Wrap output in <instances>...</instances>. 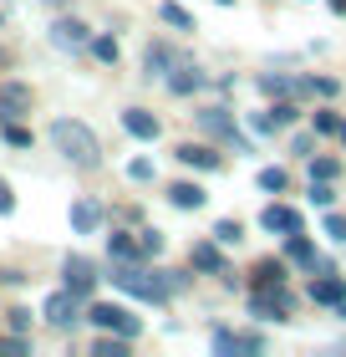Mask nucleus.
I'll return each instance as SVG.
<instances>
[{
  "instance_id": "nucleus-1",
  "label": "nucleus",
  "mask_w": 346,
  "mask_h": 357,
  "mask_svg": "<svg viewBox=\"0 0 346 357\" xmlns=\"http://www.w3.org/2000/svg\"><path fill=\"white\" fill-rule=\"evenodd\" d=\"M52 149L67 158V164H77V169H97L102 164V143H97V133L87 123H77V118H56L52 123Z\"/></svg>"
},
{
  "instance_id": "nucleus-2",
  "label": "nucleus",
  "mask_w": 346,
  "mask_h": 357,
  "mask_svg": "<svg viewBox=\"0 0 346 357\" xmlns=\"http://www.w3.org/2000/svg\"><path fill=\"white\" fill-rule=\"evenodd\" d=\"M112 286L127 291V296H138V301L168 306V286H163V275H158V271L148 275L143 261H112Z\"/></svg>"
},
{
  "instance_id": "nucleus-3",
  "label": "nucleus",
  "mask_w": 346,
  "mask_h": 357,
  "mask_svg": "<svg viewBox=\"0 0 346 357\" xmlns=\"http://www.w3.org/2000/svg\"><path fill=\"white\" fill-rule=\"evenodd\" d=\"M87 321H92L97 332H123V337H138L143 332V321L127 312V306H118V301H92Z\"/></svg>"
},
{
  "instance_id": "nucleus-4",
  "label": "nucleus",
  "mask_w": 346,
  "mask_h": 357,
  "mask_svg": "<svg viewBox=\"0 0 346 357\" xmlns=\"http://www.w3.org/2000/svg\"><path fill=\"white\" fill-rule=\"evenodd\" d=\"M199 118V128L204 133H214V138H224V143H235V153H250V138L235 128V118H229L224 107H204V112H194Z\"/></svg>"
},
{
  "instance_id": "nucleus-5",
  "label": "nucleus",
  "mask_w": 346,
  "mask_h": 357,
  "mask_svg": "<svg viewBox=\"0 0 346 357\" xmlns=\"http://www.w3.org/2000/svg\"><path fill=\"white\" fill-rule=\"evenodd\" d=\"M41 317L52 321V327H61V332H67V327H77V321H81V296H72V291L61 286L56 296H46V306H41Z\"/></svg>"
},
{
  "instance_id": "nucleus-6",
  "label": "nucleus",
  "mask_w": 346,
  "mask_h": 357,
  "mask_svg": "<svg viewBox=\"0 0 346 357\" xmlns=\"http://www.w3.org/2000/svg\"><path fill=\"white\" fill-rule=\"evenodd\" d=\"M61 275H67V291L81 296V301L97 291V266L87 261V255H67V261H61Z\"/></svg>"
},
{
  "instance_id": "nucleus-7",
  "label": "nucleus",
  "mask_w": 346,
  "mask_h": 357,
  "mask_svg": "<svg viewBox=\"0 0 346 357\" xmlns=\"http://www.w3.org/2000/svg\"><path fill=\"white\" fill-rule=\"evenodd\" d=\"M52 46H61V52H81V46H92V31L77 21V15H61V21L52 26Z\"/></svg>"
},
{
  "instance_id": "nucleus-8",
  "label": "nucleus",
  "mask_w": 346,
  "mask_h": 357,
  "mask_svg": "<svg viewBox=\"0 0 346 357\" xmlns=\"http://www.w3.org/2000/svg\"><path fill=\"white\" fill-rule=\"evenodd\" d=\"M31 112V87L26 82H0V123H15Z\"/></svg>"
},
{
  "instance_id": "nucleus-9",
  "label": "nucleus",
  "mask_w": 346,
  "mask_h": 357,
  "mask_svg": "<svg viewBox=\"0 0 346 357\" xmlns=\"http://www.w3.org/2000/svg\"><path fill=\"white\" fill-rule=\"evenodd\" d=\"M260 225H265L270 235L285 240V235L301 230V209H290V204H265V209H260Z\"/></svg>"
},
{
  "instance_id": "nucleus-10",
  "label": "nucleus",
  "mask_w": 346,
  "mask_h": 357,
  "mask_svg": "<svg viewBox=\"0 0 346 357\" xmlns=\"http://www.w3.org/2000/svg\"><path fill=\"white\" fill-rule=\"evenodd\" d=\"M178 61H184V56H178L168 41H153V46L143 52V72H148V77H168V72L178 67Z\"/></svg>"
},
{
  "instance_id": "nucleus-11",
  "label": "nucleus",
  "mask_w": 346,
  "mask_h": 357,
  "mask_svg": "<svg viewBox=\"0 0 346 357\" xmlns=\"http://www.w3.org/2000/svg\"><path fill=\"white\" fill-rule=\"evenodd\" d=\"M189 266L204 271V275H219L224 271V245H219V240H199V245L189 250Z\"/></svg>"
},
{
  "instance_id": "nucleus-12",
  "label": "nucleus",
  "mask_w": 346,
  "mask_h": 357,
  "mask_svg": "<svg viewBox=\"0 0 346 357\" xmlns=\"http://www.w3.org/2000/svg\"><path fill=\"white\" fill-rule=\"evenodd\" d=\"M173 158H178V164H189V169H209V174L224 164V158L214 153L209 143H178V149H173Z\"/></svg>"
},
{
  "instance_id": "nucleus-13",
  "label": "nucleus",
  "mask_w": 346,
  "mask_h": 357,
  "mask_svg": "<svg viewBox=\"0 0 346 357\" xmlns=\"http://www.w3.org/2000/svg\"><path fill=\"white\" fill-rule=\"evenodd\" d=\"M163 82H168V92H173V97H189V92H199V87L209 82V77H204L199 67H189V61H178V67H173L168 77H163Z\"/></svg>"
},
{
  "instance_id": "nucleus-14",
  "label": "nucleus",
  "mask_w": 346,
  "mask_h": 357,
  "mask_svg": "<svg viewBox=\"0 0 346 357\" xmlns=\"http://www.w3.org/2000/svg\"><path fill=\"white\" fill-rule=\"evenodd\" d=\"M123 128H127L133 138H143V143H153V138L163 133V123L153 118V112H143V107H127V112H123Z\"/></svg>"
},
{
  "instance_id": "nucleus-15",
  "label": "nucleus",
  "mask_w": 346,
  "mask_h": 357,
  "mask_svg": "<svg viewBox=\"0 0 346 357\" xmlns=\"http://www.w3.org/2000/svg\"><path fill=\"white\" fill-rule=\"evenodd\" d=\"M72 230L77 235H97V230H102V204H97V199H77L72 204Z\"/></svg>"
},
{
  "instance_id": "nucleus-16",
  "label": "nucleus",
  "mask_w": 346,
  "mask_h": 357,
  "mask_svg": "<svg viewBox=\"0 0 346 357\" xmlns=\"http://www.w3.org/2000/svg\"><path fill=\"white\" fill-rule=\"evenodd\" d=\"M285 261H295V266H306V271H321L326 261L316 255V245H310V240L295 230V235H285Z\"/></svg>"
},
{
  "instance_id": "nucleus-17",
  "label": "nucleus",
  "mask_w": 346,
  "mask_h": 357,
  "mask_svg": "<svg viewBox=\"0 0 346 357\" xmlns=\"http://www.w3.org/2000/svg\"><path fill=\"white\" fill-rule=\"evenodd\" d=\"M310 301L316 306H341L346 301V275H321V281H310Z\"/></svg>"
},
{
  "instance_id": "nucleus-18",
  "label": "nucleus",
  "mask_w": 346,
  "mask_h": 357,
  "mask_svg": "<svg viewBox=\"0 0 346 357\" xmlns=\"http://www.w3.org/2000/svg\"><path fill=\"white\" fill-rule=\"evenodd\" d=\"M107 255H112V261H148L143 245H138L133 235H123V230H112V235H107Z\"/></svg>"
},
{
  "instance_id": "nucleus-19",
  "label": "nucleus",
  "mask_w": 346,
  "mask_h": 357,
  "mask_svg": "<svg viewBox=\"0 0 346 357\" xmlns=\"http://www.w3.org/2000/svg\"><path fill=\"white\" fill-rule=\"evenodd\" d=\"M204 199H209V194H204L199 184H189V178L168 189V204H173V209H204Z\"/></svg>"
},
{
  "instance_id": "nucleus-20",
  "label": "nucleus",
  "mask_w": 346,
  "mask_h": 357,
  "mask_svg": "<svg viewBox=\"0 0 346 357\" xmlns=\"http://www.w3.org/2000/svg\"><path fill=\"white\" fill-rule=\"evenodd\" d=\"M158 21L173 26V31H194V15H189L184 6H173V0H163V6H158Z\"/></svg>"
},
{
  "instance_id": "nucleus-21",
  "label": "nucleus",
  "mask_w": 346,
  "mask_h": 357,
  "mask_svg": "<svg viewBox=\"0 0 346 357\" xmlns=\"http://www.w3.org/2000/svg\"><path fill=\"white\" fill-rule=\"evenodd\" d=\"M127 342H133V337H123V332H118V337H97L92 352H97V357H127Z\"/></svg>"
},
{
  "instance_id": "nucleus-22",
  "label": "nucleus",
  "mask_w": 346,
  "mask_h": 357,
  "mask_svg": "<svg viewBox=\"0 0 346 357\" xmlns=\"http://www.w3.org/2000/svg\"><path fill=\"white\" fill-rule=\"evenodd\" d=\"M260 189H265V194H285L290 189V174L285 169H260Z\"/></svg>"
},
{
  "instance_id": "nucleus-23",
  "label": "nucleus",
  "mask_w": 346,
  "mask_h": 357,
  "mask_svg": "<svg viewBox=\"0 0 346 357\" xmlns=\"http://www.w3.org/2000/svg\"><path fill=\"white\" fill-rule=\"evenodd\" d=\"M310 204H316V209H331V204H336L331 178H310Z\"/></svg>"
},
{
  "instance_id": "nucleus-24",
  "label": "nucleus",
  "mask_w": 346,
  "mask_h": 357,
  "mask_svg": "<svg viewBox=\"0 0 346 357\" xmlns=\"http://www.w3.org/2000/svg\"><path fill=\"white\" fill-rule=\"evenodd\" d=\"M214 240H219V245H239V240H244V225H239V220H219V225H214Z\"/></svg>"
},
{
  "instance_id": "nucleus-25",
  "label": "nucleus",
  "mask_w": 346,
  "mask_h": 357,
  "mask_svg": "<svg viewBox=\"0 0 346 357\" xmlns=\"http://www.w3.org/2000/svg\"><path fill=\"white\" fill-rule=\"evenodd\" d=\"M295 82H290V77H275V72H265V77H260V92H265V97H285Z\"/></svg>"
},
{
  "instance_id": "nucleus-26",
  "label": "nucleus",
  "mask_w": 346,
  "mask_h": 357,
  "mask_svg": "<svg viewBox=\"0 0 346 357\" xmlns=\"http://www.w3.org/2000/svg\"><path fill=\"white\" fill-rule=\"evenodd\" d=\"M310 128H316V133H341V118H336L331 107H321L316 118H310Z\"/></svg>"
},
{
  "instance_id": "nucleus-27",
  "label": "nucleus",
  "mask_w": 346,
  "mask_h": 357,
  "mask_svg": "<svg viewBox=\"0 0 346 357\" xmlns=\"http://www.w3.org/2000/svg\"><path fill=\"white\" fill-rule=\"evenodd\" d=\"M92 56L97 61H118V41L112 36H92Z\"/></svg>"
},
{
  "instance_id": "nucleus-28",
  "label": "nucleus",
  "mask_w": 346,
  "mask_h": 357,
  "mask_svg": "<svg viewBox=\"0 0 346 357\" xmlns=\"http://www.w3.org/2000/svg\"><path fill=\"white\" fill-rule=\"evenodd\" d=\"M336 174H341L336 158H310V178H331V184H336Z\"/></svg>"
},
{
  "instance_id": "nucleus-29",
  "label": "nucleus",
  "mask_w": 346,
  "mask_h": 357,
  "mask_svg": "<svg viewBox=\"0 0 346 357\" xmlns=\"http://www.w3.org/2000/svg\"><path fill=\"white\" fill-rule=\"evenodd\" d=\"M214 352H219V357H229V352H239V332H214Z\"/></svg>"
},
{
  "instance_id": "nucleus-30",
  "label": "nucleus",
  "mask_w": 346,
  "mask_h": 357,
  "mask_svg": "<svg viewBox=\"0 0 346 357\" xmlns=\"http://www.w3.org/2000/svg\"><path fill=\"white\" fill-rule=\"evenodd\" d=\"M138 245L143 255H163V230H138Z\"/></svg>"
},
{
  "instance_id": "nucleus-31",
  "label": "nucleus",
  "mask_w": 346,
  "mask_h": 357,
  "mask_svg": "<svg viewBox=\"0 0 346 357\" xmlns=\"http://www.w3.org/2000/svg\"><path fill=\"white\" fill-rule=\"evenodd\" d=\"M270 118H275L280 128H290L295 118H301V107H295V102H275V107H270Z\"/></svg>"
},
{
  "instance_id": "nucleus-32",
  "label": "nucleus",
  "mask_w": 346,
  "mask_h": 357,
  "mask_svg": "<svg viewBox=\"0 0 346 357\" xmlns=\"http://www.w3.org/2000/svg\"><path fill=\"white\" fill-rule=\"evenodd\" d=\"M326 235H331L336 245H346V215H326Z\"/></svg>"
},
{
  "instance_id": "nucleus-33",
  "label": "nucleus",
  "mask_w": 346,
  "mask_h": 357,
  "mask_svg": "<svg viewBox=\"0 0 346 357\" xmlns=\"http://www.w3.org/2000/svg\"><path fill=\"white\" fill-rule=\"evenodd\" d=\"M6 143H15V149H31V133L21 123H6Z\"/></svg>"
},
{
  "instance_id": "nucleus-34",
  "label": "nucleus",
  "mask_w": 346,
  "mask_h": 357,
  "mask_svg": "<svg viewBox=\"0 0 346 357\" xmlns=\"http://www.w3.org/2000/svg\"><path fill=\"white\" fill-rule=\"evenodd\" d=\"M127 178H138V184H148V178H153V164H148V158H133V164H127Z\"/></svg>"
},
{
  "instance_id": "nucleus-35",
  "label": "nucleus",
  "mask_w": 346,
  "mask_h": 357,
  "mask_svg": "<svg viewBox=\"0 0 346 357\" xmlns=\"http://www.w3.org/2000/svg\"><path fill=\"white\" fill-rule=\"evenodd\" d=\"M0 352H10V357H21V352H31V342H26V337H21V332H15V337H6V342H0Z\"/></svg>"
},
{
  "instance_id": "nucleus-36",
  "label": "nucleus",
  "mask_w": 346,
  "mask_h": 357,
  "mask_svg": "<svg viewBox=\"0 0 346 357\" xmlns=\"http://www.w3.org/2000/svg\"><path fill=\"white\" fill-rule=\"evenodd\" d=\"M306 87H310V92H321V97H336V82H331V77H310Z\"/></svg>"
},
{
  "instance_id": "nucleus-37",
  "label": "nucleus",
  "mask_w": 346,
  "mask_h": 357,
  "mask_svg": "<svg viewBox=\"0 0 346 357\" xmlns=\"http://www.w3.org/2000/svg\"><path fill=\"white\" fill-rule=\"evenodd\" d=\"M290 153H301V158H310V133H295V138H290Z\"/></svg>"
},
{
  "instance_id": "nucleus-38",
  "label": "nucleus",
  "mask_w": 346,
  "mask_h": 357,
  "mask_svg": "<svg viewBox=\"0 0 346 357\" xmlns=\"http://www.w3.org/2000/svg\"><path fill=\"white\" fill-rule=\"evenodd\" d=\"M10 209H15V194H10L6 178H0V215H10Z\"/></svg>"
},
{
  "instance_id": "nucleus-39",
  "label": "nucleus",
  "mask_w": 346,
  "mask_h": 357,
  "mask_svg": "<svg viewBox=\"0 0 346 357\" xmlns=\"http://www.w3.org/2000/svg\"><path fill=\"white\" fill-rule=\"evenodd\" d=\"M31 327V312H21V306H15V312H10V332H26Z\"/></svg>"
},
{
  "instance_id": "nucleus-40",
  "label": "nucleus",
  "mask_w": 346,
  "mask_h": 357,
  "mask_svg": "<svg viewBox=\"0 0 346 357\" xmlns=\"http://www.w3.org/2000/svg\"><path fill=\"white\" fill-rule=\"evenodd\" d=\"M331 10H336V15H346V0H331Z\"/></svg>"
},
{
  "instance_id": "nucleus-41",
  "label": "nucleus",
  "mask_w": 346,
  "mask_h": 357,
  "mask_svg": "<svg viewBox=\"0 0 346 357\" xmlns=\"http://www.w3.org/2000/svg\"><path fill=\"white\" fill-rule=\"evenodd\" d=\"M336 312H341V321H346V301H341V306H336Z\"/></svg>"
},
{
  "instance_id": "nucleus-42",
  "label": "nucleus",
  "mask_w": 346,
  "mask_h": 357,
  "mask_svg": "<svg viewBox=\"0 0 346 357\" xmlns=\"http://www.w3.org/2000/svg\"><path fill=\"white\" fill-rule=\"evenodd\" d=\"M46 6H61V0H46Z\"/></svg>"
},
{
  "instance_id": "nucleus-43",
  "label": "nucleus",
  "mask_w": 346,
  "mask_h": 357,
  "mask_svg": "<svg viewBox=\"0 0 346 357\" xmlns=\"http://www.w3.org/2000/svg\"><path fill=\"white\" fill-rule=\"evenodd\" d=\"M341 138H346V123H341Z\"/></svg>"
},
{
  "instance_id": "nucleus-44",
  "label": "nucleus",
  "mask_w": 346,
  "mask_h": 357,
  "mask_svg": "<svg viewBox=\"0 0 346 357\" xmlns=\"http://www.w3.org/2000/svg\"><path fill=\"white\" fill-rule=\"evenodd\" d=\"M219 6H229V0H219Z\"/></svg>"
}]
</instances>
